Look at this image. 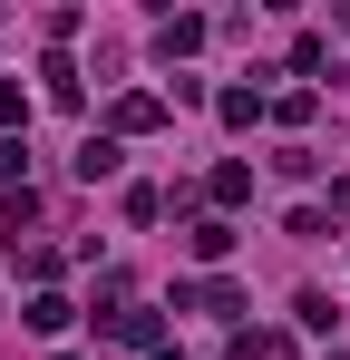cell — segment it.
<instances>
[{
	"mask_svg": "<svg viewBox=\"0 0 350 360\" xmlns=\"http://www.w3.org/2000/svg\"><path fill=\"white\" fill-rule=\"evenodd\" d=\"M108 341H127V351H136V341H156V311H117V321H108Z\"/></svg>",
	"mask_w": 350,
	"mask_h": 360,
	"instance_id": "cell-1",
	"label": "cell"
},
{
	"mask_svg": "<svg viewBox=\"0 0 350 360\" xmlns=\"http://www.w3.org/2000/svg\"><path fill=\"white\" fill-rule=\"evenodd\" d=\"M78 176H88V185L117 176V146H108V136H88V146H78Z\"/></svg>",
	"mask_w": 350,
	"mask_h": 360,
	"instance_id": "cell-2",
	"label": "cell"
}]
</instances>
